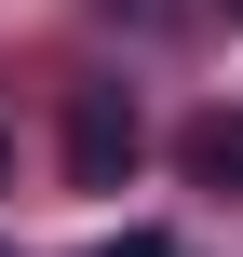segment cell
<instances>
[{
  "label": "cell",
  "instance_id": "1",
  "mask_svg": "<svg viewBox=\"0 0 243 257\" xmlns=\"http://www.w3.org/2000/svg\"><path fill=\"white\" fill-rule=\"evenodd\" d=\"M68 176H81V190H122V176H135V95H122V81H81V95H68Z\"/></svg>",
  "mask_w": 243,
  "mask_h": 257
},
{
  "label": "cell",
  "instance_id": "2",
  "mask_svg": "<svg viewBox=\"0 0 243 257\" xmlns=\"http://www.w3.org/2000/svg\"><path fill=\"white\" fill-rule=\"evenodd\" d=\"M176 163H189L203 190H230V203H243V108H203V122L176 136Z\"/></svg>",
  "mask_w": 243,
  "mask_h": 257
},
{
  "label": "cell",
  "instance_id": "3",
  "mask_svg": "<svg viewBox=\"0 0 243 257\" xmlns=\"http://www.w3.org/2000/svg\"><path fill=\"white\" fill-rule=\"evenodd\" d=\"M95 257H176V244H162V230H108Z\"/></svg>",
  "mask_w": 243,
  "mask_h": 257
},
{
  "label": "cell",
  "instance_id": "4",
  "mask_svg": "<svg viewBox=\"0 0 243 257\" xmlns=\"http://www.w3.org/2000/svg\"><path fill=\"white\" fill-rule=\"evenodd\" d=\"M0 176H14V136H0Z\"/></svg>",
  "mask_w": 243,
  "mask_h": 257
},
{
  "label": "cell",
  "instance_id": "5",
  "mask_svg": "<svg viewBox=\"0 0 243 257\" xmlns=\"http://www.w3.org/2000/svg\"><path fill=\"white\" fill-rule=\"evenodd\" d=\"M230 27H243V0H230Z\"/></svg>",
  "mask_w": 243,
  "mask_h": 257
},
{
  "label": "cell",
  "instance_id": "6",
  "mask_svg": "<svg viewBox=\"0 0 243 257\" xmlns=\"http://www.w3.org/2000/svg\"><path fill=\"white\" fill-rule=\"evenodd\" d=\"M0 257H14V244H0Z\"/></svg>",
  "mask_w": 243,
  "mask_h": 257
}]
</instances>
